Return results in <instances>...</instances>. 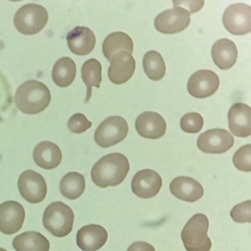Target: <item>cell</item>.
I'll return each mask as SVG.
<instances>
[{
    "instance_id": "1",
    "label": "cell",
    "mask_w": 251,
    "mask_h": 251,
    "mask_svg": "<svg viewBox=\"0 0 251 251\" xmlns=\"http://www.w3.org/2000/svg\"><path fill=\"white\" fill-rule=\"evenodd\" d=\"M129 163L124 154L113 152L100 158L93 166L91 176L98 187L106 188L121 183L129 170Z\"/></svg>"
},
{
    "instance_id": "2",
    "label": "cell",
    "mask_w": 251,
    "mask_h": 251,
    "mask_svg": "<svg viewBox=\"0 0 251 251\" xmlns=\"http://www.w3.org/2000/svg\"><path fill=\"white\" fill-rule=\"evenodd\" d=\"M51 100L47 86L36 80H29L17 89L15 102L17 108L27 114H38L45 110Z\"/></svg>"
},
{
    "instance_id": "3",
    "label": "cell",
    "mask_w": 251,
    "mask_h": 251,
    "mask_svg": "<svg viewBox=\"0 0 251 251\" xmlns=\"http://www.w3.org/2000/svg\"><path fill=\"white\" fill-rule=\"evenodd\" d=\"M209 220L201 213L193 215L184 226L181 238L187 251H209L212 243L207 235Z\"/></svg>"
},
{
    "instance_id": "4",
    "label": "cell",
    "mask_w": 251,
    "mask_h": 251,
    "mask_svg": "<svg viewBox=\"0 0 251 251\" xmlns=\"http://www.w3.org/2000/svg\"><path fill=\"white\" fill-rule=\"evenodd\" d=\"M74 218L72 208L65 203L57 201L51 203L46 208L42 221L44 227L52 235L62 237L72 231Z\"/></svg>"
},
{
    "instance_id": "5",
    "label": "cell",
    "mask_w": 251,
    "mask_h": 251,
    "mask_svg": "<svg viewBox=\"0 0 251 251\" xmlns=\"http://www.w3.org/2000/svg\"><path fill=\"white\" fill-rule=\"evenodd\" d=\"M48 19V12L44 7L29 3L22 6L17 11L14 17V24L17 29L22 34L32 35L41 30Z\"/></svg>"
},
{
    "instance_id": "6",
    "label": "cell",
    "mask_w": 251,
    "mask_h": 251,
    "mask_svg": "<svg viewBox=\"0 0 251 251\" xmlns=\"http://www.w3.org/2000/svg\"><path fill=\"white\" fill-rule=\"evenodd\" d=\"M128 131L126 121L119 116L104 120L95 131L94 140L100 147L106 148L122 141Z\"/></svg>"
},
{
    "instance_id": "7",
    "label": "cell",
    "mask_w": 251,
    "mask_h": 251,
    "mask_svg": "<svg viewBox=\"0 0 251 251\" xmlns=\"http://www.w3.org/2000/svg\"><path fill=\"white\" fill-rule=\"evenodd\" d=\"M222 21L230 33L235 35L248 34L251 30V7L241 2L231 4L225 10Z\"/></svg>"
},
{
    "instance_id": "8",
    "label": "cell",
    "mask_w": 251,
    "mask_h": 251,
    "mask_svg": "<svg viewBox=\"0 0 251 251\" xmlns=\"http://www.w3.org/2000/svg\"><path fill=\"white\" fill-rule=\"evenodd\" d=\"M18 187L22 197L31 203L43 201L47 193V184L44 177L31 170H25L20 175Z\"/></svg>"
},
{
    "instance_id": "9",
    "label": "cell",
    "mask_w": 251,
    "mask_h": 251,
    "mask_svg": "<svg viewBox=\"0 0 251 251\" xmlns=\"http://www.w3.org/2000/svg\"><path fill=\"white\" fill-rule=\"evenodd\" d=\"M190 13L180 6L166 10L155 17L154 25L160 32L173 34L185 29L190 23Z\"/></svg>"
},
{
    "instance_id": "10",
    "label": "cell",
    "mask_w": 251,
    "mask_h": 251,
    "mask_svg": "<svg viewBox=\"0 0 251 251\" xmlns=\"http://www.w3.org/2000/svg\"><path fill=\"white\" fill-rule=\"evenodd\" d=\"M234 143L233 137L226 130L214 128L201 133L198 138L197 145L205 153L220 154L229 150Z\"/></svg>"
},
{
    "instance_id": "11",
    "label": "cell",
    "mask_w": 251,
    "mask_h": 251,
    "mask_svg": "<svg viewBox=\"0 0 251 251\" xmlns=\"http://www.w3.org/2000/svg\"><path fill=\"white\" fill-rule=\"evenodd\" d=\"M218 75L210 70L203 69L193 73L189 78L187 88L193 97L203 99L214 94L219 88Z\"/></svg>"
},
{
    "instance_id": "12",
    "label": "cell",
    "mask_w": 251,
    "mask_h": 251,
    "mask_svg": "<svg viewBox=\"0 0 251 251\" xmlns=\"http://www.w3.org/2000/svg\"><path fill=\"white\" fill-rule=\"evenodd\" d=\"M23 206L14 201H6L0 204V231L6 235L18 232L25 218Z\"/></svg>"
},
{
    "instance_id": "13",
    "label": "cell",
    "mask_w": 251,
    "mask_h": 251,
    "mask_svg": "<svg viewBox=\"0 0 251 251\" xmlns=\"http://www.w3.org/2000/svg\"><path fill=\"white\" fill-rule=\"evenodd\" d=\"M162 181L160 175L151 169H144L137 172L131 181L132 192L142 199H149L159 192Z\"/></svg>"
},
{
    "instance_id": "14",
    "label": "cell",
    "mask_w": 251,
    "mask_h": 251,
    "mask_svg": "<svg viewBox=\"0 0 251 251\" xmlns=\"http://www.w3.org/2000/svg\"><path fill=\"white\" fill-rule=\"evenodd\" d=\"M110 62L108 76L112 83L121 84L131 77L135 69V60L129 52L117 51L112 56Z\"/></svg>"
},
{
    "instance_id": "15",
    "label": "cell",
    "mask_w": 251,
    "mask_h": 251,
    "mask_svg": "<svg viewBox=\"0 0 251 251\" xmlns=\"http://www.w3.org/2000/svg\"><path fill=\"white\" fill-rule=\"evenodd\" d=\"M135 126L140 136L151 139H156L163 136L167 127L163 117L152 111H145L138 115Z\"/></svg>"
},
{
    "instance_id": "16",
    "label": "cell",
    "mask_w": 251,
    "mask_h": 251,
    "mask_svg": "<svg viewBox=\"0 0 251 251\" xmlns=\"http://www.w3.org/2000/svg\"><path fill=\"white\" fill-rule=\"evenodd\" d=\"M228 127L237 137H247L251 134V109L247 104H233L228 112Z\"/></svg>"
},
{
    "instance_id": "17",
    "label": "cell",
    "mask_w": 251,
    "mask_h": 251,
    "mask_svg": "<svg viewBox=\"0 0 251 251\" xmlns=\"http://www.w3.org/2000/svg\"><path fill=\"white\" fill-rule=\"evenodd\" d=\"M108 233L102 226L91 224L81 227L77 232L76 241L83 251H96L107 241Z\"/></svg>"
},
{
    "instance_id": "18",
    "label": "cell",
    "mask_w": 251,
    "mask_h": 251,
    "mask_svg": "<svg viewBox=\"0 0 251 251\" xmlns=\"http://www.w3.org/2000/svg\"><path fill=\"white\" fill-rule=\"evenodd\" d=\"M66 39L70 50L77 55L90 53L96 44L94 33L86 26H75L67 34Z\"/></svg>"
},
{
    "instance_id": "19",
    "label": "cell",
    "mask_w": 251,
    "mask_h": 251,
    "mask_svg": "<svg viewBox=\"0 0 251 251\" xmlns=\"http://www.w3.org/2000/svg\"><path fill=\"white\" fill-rule=\"evenodd\" d=\"M170 190L178 199L190 202L199 200L204 194L203 187L199 182L185 176L175 178L170 184Z\"/></svg>"
},
{
    "instance_id": "20",
    "label": "cell",
    "mask_w": 251,
    "mask_h": 251,
    "mask_svg": "<svg viewBox=\"0 0 251 251\" xmlns=\"http://www.w3.org/2000/svg\"><path fill=\"white\" fill-rule=\"evenodd\" d=\"M33 158L39 167L50 170L57 167L60 163L62 155L60 149L50 141H42L35 147Z\"/></svg>"
},
{
    "instance_id": "21",
    "label": "cell",
    "mask_w": 251,
    "mask_h": 251,
    "mask_svg": "<svg viewBox=\"0 0 251 251\" xmlns=\"http://www.w3.org/2000/svg\"><path fill=\"white\" fill-rule=\"evenodd\" d=\"M211 55L216 65L222 70H227L236 63L238 50L233 41L227 38H222L213 45Z\"/></svg>"
},
{
    "instance_id": "22",
    "label": "cell",
    "mask_w": 251,
    "mask_h": 251,
    "mask_svg": "<svg viewBox=\"0 0 251 251\" xmlns=\"http://www.w3.org/2000/svg\"><path fill=\"white\" fill-rule=\"evenodd\" d=\"M13 247L16 251H49V240L37 231H26L14 237Z\"/></svg>"
},
{
    "instance_id": "23",
    "label": "cell",
    "mask_w": 251,
    "mask_h": 251,
    "mask_svg": "<svg viewBox=\"0 0 251 251\" xmlns=\"http://www.w3.org/2000/svg\"><path fill=\"white\" fill-rule=\"evenodd\" d=\"M133 43L130 37L123 32H114L105 38L102 45L103 54L108 61L120 50H126L132 53Z\"/></svg>"
},
{
    "instance_id": "24",
    "label": "cell",
    "mask_w": 251,
    "mask_h": 251,
    "mask_svg": "<svg viewBox=\"0 0 251 251\" xmlns=\"http://www.w3.org/2000/svg\"><path fill=\"white\" fill-rule=\"evenodd\" d=\"M76 73V65L73 59L69 57H63L55 63L52 71V78L58 86L66 87L73 82Z\"/></svg>"
},
{
    "instance_id": "25",
    "label": "cell",
    "mask_w": 251,
    "mask_h": 251,
    "mask_svg": "<svg viewBox=\"0 0 251 251\" xmlns=\"http://www.w3.org/2000/svg\"><path fill=\"white\" fill-rule=\"evenodd\" d=\"M85 188L84 177L76 172H69L62 177L59 183L61 194L70 200L79 198L84 192Z\"/></svg>"
},
{
    "instance_id": "26",
    "label": "cell",
    "mask_w": 251,
    "mask_h": 251,
    "mask_svg": "<svg viewBox=\"0 0 251 251\" xmlns=\"http://www.w3.org/2000/svg\"><path fill=\"white\" fill-rule=\"evenodd\" d=\"M101 69V64L95 58L86 61L82 66L81 77L87 87L86 102L91 97L92 88H100L102 80Z\"/></svg>"
},
{
    "instance_id": "27",
    "label": "cell",
    "mask_w": 251,
    "mask_h": 251,
    "mask_svg": "<svg viewBox=\"0 0 251 251\" xmlns=\"http://www.w3.org/2000/svg\"><path fill=\"white\" fill-rule=\"evenodd\" d=\"M144 72L152 80L161 79L166 73V66L163 58L157 51L151 50L147 52L143 59Z\"/></svg>"
},
{
    "instance_id": "28",
    "label": "cell",
    "mask_w": 251,
    "mask_h": 251,
    "mask_svg": "<svg viewBox=\"0 0 251 251\" xmlns=\"http://www.w3.org/2000/svg\"><path fill=\"white\" fill-rule=\"evenodd\" d=\"M201 115L196 112H190L183 115L180 120L181 129L185 132L196 133L199 132L203 126Z\"/></svg>"
},
{
    "instance_id": "29",
    "label": "cell",
    "mask_w": 251,
    "mask_h": 251,
    "mask_svg": "<svg viewBox=\"0 0 251 251\" xmlns=\"http://www.w3.org/2000/svg\"><path fill=\"white\" fill-rule=\"evenodd\" d=\"M233 162L240 171L250 172L251 171V145L241 147L234 154Z\"/></svg>"
},
{
    "instance_id": "30",
    "label": "cell",
    "mask_w": 251,
    "mask_h": 251,
    "mask_svg": "<svg viewBox=\"0 0 251 251\" xmlns=\"http://www.w3.org/2000/svg\"><path fill=\"white\" fill-rule=\"evenodd\" d=\"M92 123L89 121L82 113H77L72 115L67 123V127L72 132L76 134L84 132L90 128Z\"/></svg>"
},
{
    "instance_id": "31",
    "label": "cell",
    "mask_w": 251,
    "mask_h": 251,
    "mask_svg": "<svg viewBox=\"0 0 251 251\" xmlns=\"http://www.w3.org/2000/svg\"><path fill=\"white\" fill-rule=\"evenodd\" d=\"M251 201H246L234 206L230 211V216L237 223H251Z\"/></svg>"
},
{
    "instance_id": "32",
    "label": "cell",
    "mask_w": 251,
    "mask_h": 251,
    "mask_svg": "<svg viewBox=\"0 0 251 251\" xmlns=\"http://www.w3.org/2000/svg\"><path fill=\"white\" fill-rule=\"evenodd\" d=\"M174 5L180 6L188 10L190 13H195L199 11L203 6L204 1H183L174 0Z\"/></svg>"
},
{
    "instance_id": "33",
    "label": "cell",
    "mask_w": 251,
    "mask_h": 251,
    "mask_svg": "<svg viewBox=\"0 0 251 251\" xmlns=\"http://www.w3.org/2000/svg\"><path fill=\"white\" fill-rule=\"evenodd\" d=\"M127 251H156L150 244L144 241H137L132 243Z\"/></svg>"
},
{
    "instance_id": "34",
    "label": "cell",
    "mask_w": 251,
    "mask_h": 251,
    "mask_svg": "<svg viewBox=\"0 0 251 251\" xmlns=\"http://www.w3.org/2000/svg\"><path fill=\"white\" fill-rule=\"evenodd\" d=\"M0 251H7L3 248H0Z\"/></svg>"
}]
</instances>
